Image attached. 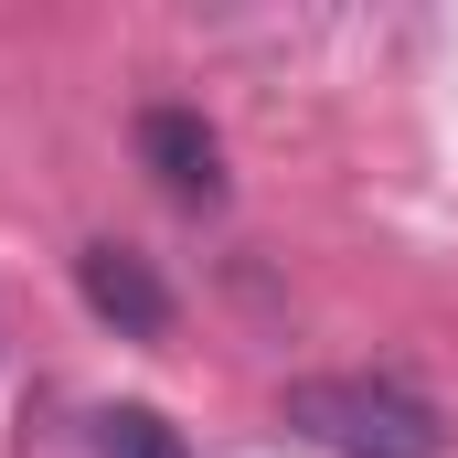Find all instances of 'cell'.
I'll use <instances>...</instances> for the list:
<instances>
[{
    "instance_id": "cell-1",
    "label": "cell",
    "mask_w": 458,
    "mask_h": 458,
    "mask_svg": "<svg viewBox=\"0 0 458 458\" xmlns=\"http://www.w3.org/2000/svg\"><path fill=\"white\" fill-rule=\"evenodd\" d=\"M288 427L331 458H448L437 405L394 394V384H362V373H310L288 384Z\"/></svg>"
},
{
    "instance_id": "cell-2",
    "label": "cell",
    "mask_w": 458,
    "mask_h": 458,
    "mask_svg": "<svg viewBox=\"0 0 458 458\" xmlns=\"http://www.w3.org/2000/svg\"><path fill=\"white\" fill-rule=\"evenodd\" d=\"M75 288H86V310L107 320L117 342H160L171 331V288L149 277V256H128V245H75Z\"/></svg>"
},
{
    "instance_id": "cell-3",
    "label": "cell",
    "mask_w": 458,
    "mask_h": 458,
    "mask_svg": "<svg viewBox=\"0 0 458 458\" xmlns=\"http://www.w3.org/2000/svg\"><path fill=\"white\" fill-rule=\"evenodd\" d=\"M139 160H149V182L182 192V203H214V192H225V149H214V128L192 107H149L139 117Z\"/></svg>"
},
{
    "instance_id": "cell-4",
    "label": "cell",
    "mask_w": 458,
    "mask_h": 458,
    "mask_svg": "<svg viewBox=\"0 0 458 458\" xmlns=\"http://www.w3.org/2000/svg\"><path fill=\"white\" fill-rule=\"evenodd\" d=\"M107 458H192V448H182V427H171V416L117 405V416H107Z\"/></svg>"
}]
</instances>
